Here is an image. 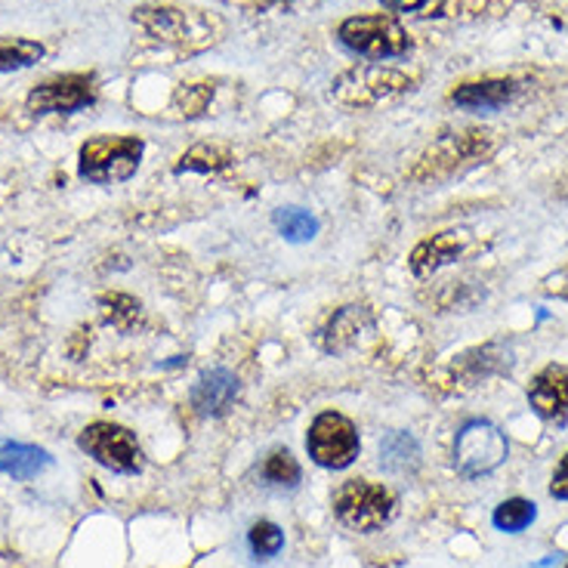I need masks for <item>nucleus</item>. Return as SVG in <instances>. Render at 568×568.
I'll return each instance as SVG.
<instances>
[{
  "label": "nucleus",
  "instance_id": "7",
  "mask_svg": "<svg viewBox=\"0 0 568 568\" xmlns=\"http://www.w3.org/2000/svg\"><path fill=\"white\" fill-rule=\"evenodd\" d=\"M510 455L507 436L488 420H469L455 442V467L467 479H479L495 473Z\"/></svg>",
  "mask_w": 568,
  "mask_h": 568
},
{
  "label": "nucleus",
  "instance_id": "9",
  "mask_svg": "<svg viewBox=\"0 0 568 568\" xmlns=\"http://www.w3.org/2000/svg\"><path fill=\"white\" fill-rule=\"evenodd\" d=\"M93 102H97V78L78 71V74H59L38 84L29 93L26 105L31 114H71Z\"/></svg>",
  "mask_w": 568,
  "mask_h": 568
},
{
  "label": "nucleus",
  "instance_id": "10",
  "mask_svg": "<svg viewBox=\"0 0 568 568\" xmlns=\"http://www.w3.org/2000/svg\"><path fill=\"white\" fill-rule=\"evenodd\" d=\"M488 136L491 133H479V130H473V133H460V136H445L439 140L424 158H420V168L412 173L414 180H436V176H448V173H455L464 161H479V158L488 155Z\"/></svg>",
  "mask_w": 568,
  "mask_h": 568
},
{
  "label": "nucleus",
  "instance_id": "4",
  "mask_svg": "<svg viewBox=\"0 0 568 568\" xmlns=\"http://www.w3.org/2000/svg\"><path fill=\"white\" fill-rule=\"evenodd\" d=\"M334 516L343 528L371 535L396 516V495L386 485L368 479H349L334 491Z\"/></svg>",
  "mask_w": 568,
  "mask_h": 568
},
{
  "label": "nucleus",
  "instance_id": "26",
  "mask_svg": "<svg viewBox=\"0 0 568 568\" xmlns=\"http://www.w3.org/2000/svg\"><path fill=\"white\" fill-rule=\"evenodd\" d=\"M550 495H554L556 500H568V452L566 457L559 460L554 479H550Z\"/></svg>",
  "mask_w": 568,
  "mask_h": 568
},
{
  "label": "nucleus",
  "instance_id": "11",
  "mask_svg": "<svg viewBox=\"0 0 568 568\" xmlns=\"http://www.w3.org/2000/svg\"><path fill=\"white\" fill-rule=\"evenodd\" d=\"M528 405L540 420L554 426L568 424V368L566 365H547L540 368L528 384Z\"/></svg>",
  "mask_w": 568,
  "mask_h": 568
},
{
  "label": "nucleus",
  "instance_id": "14",
  "mask_svg": "<svg viewBox=\"0 0 568 568\" xmlns=\"http://www.w3.org/2000/svg\"><path fill=\"white\" fill-rule=\"evenodd\" d=\"M516 81L507 78H485V81H473V84H460L452 90L448 100L455 102L457 109H467V112H497L504 105H510L516 100Z\"/></svg>",
  "mask_w": 568,
  "mask_h": 568
},
{
  "label": "nucleus",
  "instance_id": "23",
  "mask_svg": "<svg viewBox=\"0 0 568 568\" xmlns=\"http://www.w3.org/2000/svg\"><path fill=\"white\" fill-rule=\"evenodd\" d=\"M247 547H251V554L256 559H272V556L282 554L284 547V531L275 523H266V519H260L251 526L247 531Z\"/></svg>",
  "mask_w": 568,
  "mask_h": 568
},
{
  "label": "nucleus",
  "instance_id": "1",
  "mask_svg": "<svg viewBox=\"0 0 568 568\" xmlns=\"http://www.w3.org/2000/svg\"><path fill=\"white\" fill-rule=\"evenodd\" d=\"M133 22L149 38L176 47L183 53H201L223 38V22L216 16L204 13L199 7H171V3H152L133 10Z\"/></svg>",
  "mask_w": 568,
  "mask_h": 568
},
{
  "label": "nucleus",
  "instance_id": "24",
  "mask_svg": "<svg viewBox=\"0 0 568 568\" xmlns=\"http://www.w3.org/2000/svg\"><path fill=\"white\" fill-rule=\"evenodd\" d=\"M300 464L297 457L291 455V452H284V448H278V452H272L270 457H266V464H263V479L270 485H282V488H294V485L300 483Z\"/></svg>",
  "mask_w": 568,
  "mask_h": 568
},
{
  "label": "nucleus",
  "instance_id": "2",
  "mask_svg": "<svg viewBox=\"0 0 568 568\" xmlns=\"http://www.w3.org/2000/svg\"><path fill=\"white\" fill-rule=\"evenodd\" d=\"M337 41L355 53V57L384 62V59H402L412 53V34L389 13L349 16L337 26Z\"/></svg>",
  "mask_w": 568,
  "mask_h": 568
},
{
  "label": "nucleus",
  "instance_id": "16",
  "mask_svg": "<svg viewBox=\"0 0 568 568\" xmlns=\"http://www.w3.org/2000/svg\"><path fill=\"white\" fill-rule=\"evenodd\" d=\"M53 464V457L47 448L38 445H26V442L0 439V473L3 476H13L19 483L41 476L43 469Z\"/></svg>",
  "mask_w": 568,
  "mask_h": 568
},
{
  "label": "nucleus",
  "instance_id": "13",
  "mask_svg": "<svg viewBox=\"0 0 568 568\" xmlns=\"http://www.w3.org/2000/svg\"><path fill=\"white\" fill-rule=\"evenodd\" d=\"M239 398V377L226 368H211L192 386V408L201 417H220L226 414Z\"/></svg>",
  "mask_w": 568,
  "mask_h": 568
},
{
  "label": "nucleus",
  "instance_id": "22",
  "mask_svg": "<svg viewBox=\"0 0 568 568\" xmlns=\"http://www.w3.org/2000/svg\"><path fill=\"white\" fill-rule=\"evenodd\" d=\"M275 226L282 232L287 242H310L318 232V220L310 211H300V207H284L275 213Z\"/></svg>",
  "mask_w": 568,
  "mask_h": 568
},
{
  "label": "nucleus",
  "instance_id": "19",
  "mask_svg": "<svg viewBox=\"0 0 568 568\" xmlns=\"http://www.w3.org/2000/svg\"><path fill=\"white\" fill-rule=\"evenodd\" d=\"M43 43L31 38H0V74L31 69L43 59Z\"/></svg>",
  "mask_w": 568,
  "mask_h": 568
},
{
  "label": "nucleus",
  "instance_id": "15",
  "mask_svg": "<svg viewBox=\"0 0 568 568\" xmlns=\"http://www.w3.org/2000/svg\"><path fill=\"white\" fill-rule=\"evenodd\" d=\"M371 325V313L365 306H343L327 318V325L318 331V343L325 353H346L358 343L362 331Z\"/></svg>",
  "mask_w": 568,
  "mask_h": 568
},
{
  "label": "nucleus",
  "instance_id": "27",
  "mask_svg": "<svg viewBox=\"0 0 568 568\" xmlns=\"http://www.w3.org/2000/svg\"><path fill=\"white\" fill-rule=\"evenodd\" d=\"M544 291H547L550 297H559L568 303V266L566 270L554 272V275H547V278H544Z\"/></svg>",
  "mask_w": 568,
  "mask_h": 568
},
{
  "label": "nucleus",
  "instance_id": "21",
  "mask_svg": "<svg viewBox=\"0 0 568 568\" xmlns=\"http://www.w3.org/2000/svg\"><path fill=\"white\" fill-rule=\"evenodd\" d=\"M216 87L213 81H195V84H180L173 93V109L183 118H201L207 112V105L213 102Z\"/></svg>",
  "mask_w": 568,
  "mask_h": 568
},
{
  "label": "nucleus",
  "instance_id": "6",
  "mask_svg": "<svg viewBox=\"0 0 568 568\" xmlns=\"http://www.w3.org/2000/svg\"><path fill=\"white\" fill-rule=\"evenodd\" d=\"M358 429L341 412H322L310 424L306 433V452L318 467L325 469H346L358 457Z\"/></svg>",
  "mask_w": 568,
  "mask_h": 568
},
{
  "label": "nucleus",
  "instance_id": "12",
  "mask_svg": "<svg viewBox=\"0 0 568 568\" xmlns=\"http://www.w3.org/2000/svg\"><path fill=\"white\" fill-rule=\"evenodd\" d=\"M469 247V232L467 229H448V232H439L433 239H426L412 251L408 256V266L417 278H429L436 275L442 266L455 263L457 256L464 254Z\"/></svg>",
  "mask_w": 568,
  "mask_h": 568
},
{
  "label": "nucleus",
  "instance_id": "17",
  "mask_svg": "<svg viewBox=\"0 0 568 568\" xmlns=\"http://www.w3.org/2000/svg\"><path fill=\"white\" fill-rule=\"evenodd\" d=\"M381 467L396 476H408L420 467V445L412 433H402V429L386 433L381 442Z\"/></svg>",
  "mask_w": 568,
  "mask_h": 568
},
{
  "label": "nucleus",
  "instance_id": "5",
  "mask_svg": "<svg viewBox=\"0 0 568 568\" xmlns=\"http://www.w3.org/2000/svg\"><path fill=\"white\" fill-rule=\"evenodd\" d=\"M405 90H412V78L405 71L389 69L384 62H365V65L343 71L331 93L341 105H349V109H374L402 97Z\"/></svg>",
  "mask_w": 568,
  "mask_h": 568
},
{
  "label": "nucleus",
  "instance_id": "3",
  "mask_svg": "<svg viewBox=\"0 0 568 568\" xmlns=\"http://www.w3.org/2000/svg\"><path fill=\"white\" fill-rule=\"evenodd\" d=\"M142 152H145V142L140 136L102 133V136H93L81 145L78 173H81V180L93 185L128 183L130 176H136V171H140Z\"/></svg>",
  "mask_w": 568,
  "mask_h": 568
},
{
  "label": "nucleus",
  "instance_id": "18",
  "mask_svg": "<svg viewBox=\"0 0 568 568\" xmlns=\"http://www.w3.org/2000/svg\"><path fill=\"white\" fill-rule=\"evenodd\" d=\"M229 164H232V152H229L226 145H220V142H199V145H192L180 158L176 173H220L226 171Z\"/></svg>",
  "mask_w": 568,
  "mask_h": 568
},
{
  "label": "nucleus",
  "instance_id": "20",
  "mask_svg": "<svg viewBox=\"0 0 568 568\" xmlns=\"http://www.w3.org/2000/svg\"><path fill=\"white\" fill-rule=\"evenodd\" d=\"M495 526L500 531H507V535H519V531H526L535 519H538V507L531 504V500H523V497H510V500H504L500 507L495 510Z\"/></svg>",
  "mask_w": 568,
  "mask_h": 568
},
{
  "label": "nucleus",
  "instance_id": "8",
  "mask_svg": "<svg viewBox=\"0 0 568 568\" xmlns=\"http://www.w3.org/2000/svg\"><path fill=\"white\" fill-rule=\"evenodd\" d=\"M78 445L84 448L87 455L93 457L100 467L121 473V476H133L142 469V448L133 439L128 426L109 424V420H97V424L84 426Z\"/></svg>",
  "mask_w": 568,
  "mask_h": 568
},
{
  "label": "nucleus",
  "instance_id": "25",
  "mask_svg": "<svg viewBox=\"0 0 568 568\" xmlns=\"http://www.w3.org/2000/svg\"><path fill=\"white\" fill-rule=\"evenodd\" d=\"M389 13H412V16H439L445 0H381Z\"/></svg>",
  "mask_w": 568,
  "mask_h": 568
}]
</instances>
